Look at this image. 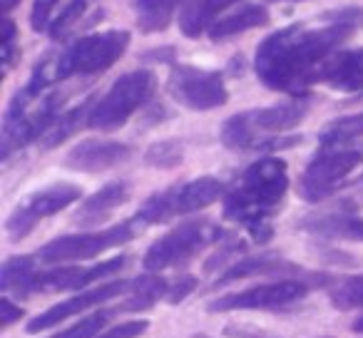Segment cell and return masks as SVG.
Wrapping results in <instances>:
<instances>
[{
  "label": "cell",
  "instance_id": "603a6c76",
  "mask_svg": "<svg viewBox=\"0 0 363 338\" xmlns=\"http://www.w3.org/2000/svg\"><path fill=\"white\" fill-rule=\"evenodd\" d=\"M35 259L30 257H13L3 264L0 271V288L3 293H18V296H33V281H35Z\"/></svg>",
  "mask_w": 363,
  "mask_h": 338
},
{
  "label": "cell",
  "instance_id": "e0dca14e",
  "mask_svg": "<svg viewBox=\"0 0 363 338\" xmlns=\"http://www.w3.org/2000/svg\"><path fill=\"white\" fill-rule=\"evenodd\" d=\"M318 82L343 92L363 90V47L333 52L318 70Z\"/></svg>",
  "mask_w": 363,
  "mask_h": 338
},
{
  "label": "cell",
  "instance_id": "7a4b0ae2",
  "mask_svg": "<svg viewBox=\"0 0 363 338\" xmlns=\"http://www.w3.org/2000/svg\"><path fill=\"white\" fill-rule=\"evenodd\" d=\"M289 189L286 162L279 157H264L244 169L239 182L224 199V217L249 229L259 244L274 234L272 217Z\"/></svg>",
  "mask_w": 363,
  "mask_h": 338
},
{
  "label": "cell",
  "instance_id": "44dd1931",
  "mask_svg": "<svg viewBox=\"0 0 363 338\" xmlns=\"http://www.w3.org/2000/svg\"><path fill=\"white\" fill-rule=\"evenodd\" d=\"M272 274H303L298 266H294V264L284 261V259L279 257H252V259H242V261H237L234 266H229L227 271H224V276H219L217 281H214V288L219 286H227V283L232 281H239V278H249V276H272Z\"/></svg>",
  "mask_w": 363,
  "mask_h": 338
},
{
  "label": "cell",
  "instance_id": "7c38bea8",
  "mask_svg": "<svg viewBox=\"0 0 363 338\" xmlns=\"http://www.w3.org/2000/svg\"><path fill=\"white\" fill-rule=\"evenodd\" d=\"M169 95L179 105L189 110H214V107L227 105L229 92L219 72L199 70V67L177 65L169 75Z\"/></svg>",
  "mask_w": 363,
  "mask_h": 338
},
{
  "label": "cell",
  "instance_id": "8992f818",
  "mask_svg": "<svg viewBox=\"0 0 363 338\" xmlns=\"http://www.w3.org/2000/svg\"><path fill=\"white\" fill-rule=\"evenodd\" d=\"M57 120V97L55 95H33L21 90L13 100L3 125V157H11L13 150L30 145L33 140L48 135Z\"/></svg>",
  "mask_w": 363,
  "mask_h": 338
},
{
  "label": "cell",
  "instance_id": "8d00e7d4",
  "mask_svg": "<svg viewBox=\"0 0 363 338\" xmlns=\"http://www.w3.org/2000/svg\"><path fill=\"white\" fill-rule=\"evenodd\" d=\"M18 3H21V0H0V8H3V13H11Z\"/></svg>",
  "mask_w": 363,
  "mask_h": 338
},
{
  "label": "cell",
  "instance_id": "8fae6325",
  "mask_svg": "<svg viewBox=\"0 0 363 338\" xmlns=\"http://www.w3.org/2000/svg\"><path fill=\"white\" fill-rule=\"evenodd\" d=\"M82 197V189L77 184L70 182H57L50 187L40 189V192H33L21 207H16V212L8 217L6 229L11 234V239H23L38 227V222L52 217V214L67 209L72 202Z\"/></svg>",
  "mask_w": 363,
  "mask_h": 338
},
{
  "label": "cell",
  "instance_id": "7402d4cb",
  "mask_svg": "<svg viewBox=\"0 0 363 338\" xmlns=\"http://www.w3.org/2000/svg\"><path fill=\"white\" fill-rule=\"evenodd\" d=\"M269 23V11L264 6H244L239 13L227 18H219L212 28H209V38L212 40H224V38L239 35L252 28H262Z\"/></svg>",
  "mask_w": 363,
  "mask_h": 338
},
{
  "label": "cell",
  "instance_id": "4316f807",
  "mask_svg": "<svg viewBox=\"0 0 363 338\" xmlns=\"http://www.w3.org/2000/svg\"><path fill=\"white\" fill-rule=\"evenodd\" d=\"M363 137V112L358 115H348L341 117V120H333L326 130L321 132V147H338L343 142H351Z\"/></svg>",
  "mask_w": 363,
  "mask_h": 338
},
{
  "label": "cell",
  "instance_id": "6da1fadb",
  "mask_svg": "<svg viewBox=\"0 0 363 338\" xmlns=\"http://www.w3.org/2000/svg\"><path fill=\"white\" fill-rule=\"evenodd\" d=\"M351 33V23L326 28H284L259 45L254 70L269 90L301 95L308 85L318 82L321 65Z\"/></svg>",
  "mask_w": 363,
  "mask_h": 338
},
{
  "label": "cell",
  "instance_id": "9a60e30c",
  "mask_svg": "<svg viewBox=\"0 0 363 338\" xmlns=\"http://www.w3.org/2000/svg\"><path fill=\"white\" fill-rule=\"evenodd\" d=\"M132 157V147L125 142H112V140H87L72 147L65 157V164L77 172H107L112 167L122 164Z\"/></svg>",
  "mask_w": 363,
  "mask_h": 338
},
{
  "label": "cell",
  "instance_id": "d590c367",
  "mask_svg": "<svg viewBox=\"0 0 363 338\" xmlns=\"http://www.w3.org/2000/svg\"><path fill=\"white\" fill-rule=\"evenodd\" d=\"M23 316V308L16 306L8 296H3V313H0V326L3 328H11L16 321H21Z\"/></svg>",
  "mask_w": 363,
  "mask_h": 338
},
{
  "label": "cell",
  "instance_id": "3957f363",
  "mask_svg": "<svg viewBox=\"0 0 363 338\" xmlns=\"http://www.w3.org/2000/svg\"><path fill=\"white\" fill-rule=\"evenodd\" d=\"M308 102L294 100L262 110L239 112L222 127V142L229 150H264L281 132H289L306 117Z\"/></svg>",
  "mask_w": 363,
  "mask_h": 338
},
{
  "label": "cell",
  "instance_id": "4fadbf2b",
  "mask_svg": "<svg viewBox=\"0 0 363 338\" xmlns=\"http://www.w3.org/2000/svg\"><path fill=\"white\" fill-rule=\"evenodd\" d=\"M313 283L303 278H281L274 283H262V286L247 288L239 293H227L209 303V311H237V308H284L301 301Z\"/></svg>",
  "mask_w": 363,
  "mask_h": 338
},
{
  "label": "cell",
  "instance_id": "83f0119b",
  "mask_svg": "<svg viewBox=\"0 0 363 338\" xmlns=\"http://www.w3.org/2000/svg\"><path fill=\"white\" fill-rule=\"evenodd\" d=\"M182 157H184V152H182V145L177 140L155 142V145L145 152V162L150 167H157V169H172V167L179 164Z\"/></svg>",
  "mask_w": 363,
  "mask_h": 338
},
{
  "label": "cell",
  "instance_id": "5b68a950",
  "mask_svg": "<svg viewBox=\"0 0 363 338\" xmlns=\"http://www.w3.org/2000/svg\"><path fill=\"white\" fill-rule=\"evenodd\" d=\"M152 90H155V75L150 70L127 72L120 80H115V85L105 92V97H100L92 105L87 127L102 132L117 130L145 105Z\"/></svg>",
  "mask_w": 363,
  "mask_h": 338
},
{
  "label": "cell",
  "instance_id": "d6986e66",
  "mask_svg": "<svg viewBox=\"0 0 363 338\" xmlns=\"http://www.w3.org/2000/svg\"><path fill=\"white\" fill-rule=\"evenodd\" d=\"M237 0H184L179 13V28L187 38H199L217 23L219 13L227 11Z\"/></svg>",
  "mask_w": 363,
  "mask_h": 338
},
{
  "label": "cell",
  "instance_id": "52a82bcc",
  "mask_svg": "<svg viewBox=\"0 0 363 338\" xmlns=\"http://www.w3.org/2000/svg\"><path fill=\"white\" fill-rule=\"evenodd\" d=\"M130 47L127 30H107L85 35L72 43L55 62V80H65L70 75H95L112 67Z\"/></svg>",
  "mask_w": 363,
  "mask_h": 338
},
{
  "label": "cell",
  "instance_id": "4dcf8cb0",
  "mask_svg": "<svg viewBox=\"0 0 363 338\" xmlns=\"http://www.w3.org/2000/svg\"><path fill=\"white\" fill-rule=\"evenodd\" d=\"M82 13H85V0H70V3L60 11V16L55 18V23L50 26V35L55 38V40L62 38L77 21H80Z\"/></svg>",
  "mask_w": 363,
  "mask_h": 338
},
{
  "label": "cell",
  "instance_id": "e575fe53",
  "mask_svg": "<svg viewBox=\"0 0 363 338\" xmlns=\"http://www.w3.org/2000/svg\"><path fill=\"white\" fill-rule=\"evenodd\" d=\"M239 252H244V244H239V242L227 244V247H222L217 254H214L212 259H209L207 266H204V269H207V271H214V269H217V266H224V264H227L232 257H237Z\"/></svg>",
  "mask_w": 363,
  "mask_h": 338
},
{
  "label": "cell",
  "instance_id": "484cf974",
  "mask_svg": "<svg viewBox=\"0 0 363 338\" xmlns=\"http://www.w3.org/2000/svg\"><path fill=\"white\" fill-rule=\"evenodd\" d=\"M90 110H92V100L82 102V105L72 107V110H67L65 115H60L55 120V125L48 130L45 140H43V145L50 150V147H57L60 142H65L67 137L72 135V132L77 130V127L82 125V122H87V117H90Z\"/></svg>",
  "mask_w": 363,
  "mask_h": 338
},
{
  "label": "cell",
  "instance_id": "2e32d148",
  "mask_svg": "<svg viewBox=\"0 0 363 338\" xmlns=\"http://www.w3.org/2000/svg\"><path fill=\"white\" fill-rule=\"evenodd\" d=\"M127 286H130L127 281H110V283H105V286H100V288H90V291L77 293V296L67 298V301L57 303V306L48 308L45 313H40V316L33 318V321L28 323V333L48 331V328L57 326L60 321L75 316V313H82V311H87V308L97 306V303L110 301V298L120 296V293H125Z\"/></svg>",
  "mask_w": 363,
  "mask_h": 338
},
{
  "label": "cell",
  "instance_id": "ba28073f",
  "mask_svg": "<svg viewBox=\"0 0 363 338\" xmlns=\"http://www.w3.org/2000/svg\"><path fill=\"white\" fill-rule=\"evenodd\" d=\"M224 237V232L219 227H214L207 219L199 222H184L177 229L167 232L162 239H157L145 254V269L152 274L164 271L169 266H179L187 264L197 257L199 252H204L207 247H212L214 242Z\"/></svg>",
  "mask_w": 363,
  "mask_h": 338
},
{
  "label": "cell",
  "instance_id": "1f68e13d",
  "mask_svg": "<svg viewBox=\"0 0 363 338\" xmlns=\"http://www.w3.org/2000/svg\"><path fill=\"white\" fill-rule=\"evenodd\" d=\"M57 0H35L33 3V13H30V28L35 33L45 30L48 23H50V16H52V8H55Z\"/></svg>",
  "mask_w": 363,
  "mask_h": 338
},
{
  "label": "cell",
  "instance_id": "277c9868",
  "mask_svg": "<svg viewBox=\"0 0 363 338\" xmlns=\"http://www.w3.org/2000/svg\"><path fill=\"white\" fill-rule=\"evenodd\" d=\"M222 194H224V184L214 177H199L192 179V182L174 184V187L152 194L142 204L140 212H137V219L142 224H164L174 217L199 212V209L219 202Z\"/></svg>",
  "mask_w": 363,
  "mask_h": 338
},
{
  "label": "cell",
  "instance_id": "f546056e",
  "mask_svg": "<svg viewBox=\"0 0 363 338\" xmlns=\"http://www.w3.org/2000/svg\"><path fill=\"white\" fill-rule=\"evenodd\" d=\"M112 311H100V313H92V316H85L80 318L77 323H72L70 328L60 331L57 336H50V338H97L105 328V323L110 321Z\"/></svg>",
  "mask_w": 363,
  "mask_h": 338
},
{
  "label": "cell",
  "instance_id": "d4e9b609",
  "mask_svg": "<svg viewBox=\"0 0 363 338\" xmlns=\"http://www.w3.org/2000/svg\"><path fill=\"white\" fill-rule=\"evenodd\" d=\"M182 0H135L137 23L145 33H162L169 28Z\"/></svg>",
  "mask_w": 363,
  "mask_h": 338
},
{
  "label": "cell",
  "instance_id": "f1b7e54d",
  "mask_svg": "<svg viewBox=\"0 0 363 338\" xmlns=\"http://www.w3.org/2000/svg\"><path fill=\"white\" fill-rule=\"evenodd\" d=\"M331 303L336 308H341V311H348V308H363V274L338 283L331 293Z\"/></svg>",
  "mask_w": 363,
  "mask_h": 338
},
{
  "label": "cell",
  "instance_id": "ac0fdd59",
  "mask_svg": "<svg viewBox=\"0 0 363 338\" xmlns=\"http://www.w3.org/2000/svg\"><path fill=\"white\" fill-rule=\"evenodd\" d=\"M127 199H130V184L127 182L120 179V182L105 184L100 192H95L92 197H87L85 202H82V207L77 209V214H75V222L82 224V227L100 224L102 219L110 217L117 207H122Z\"/></svg>",
  "mask_w": 363,
  "mask_h": 338
},
{
  "label": "cell",
  "instance_id": "cb8c5ba5",
  "mask_svg": "<svg viewBox=\"0 0 363 338\" xmlns=\"http://www.w3.org/2000/svg\"><path fill=\"white\" fill-rule=\"evenodd\" d=\"M167 291H169V283L162 276H157L152 271L142 274L140 278H135L130 283V298L120 308H125V311H145V308L155 306L160 298H164Z\"/></svg>",
  "mask_w": 363,
  "mask_h": 338
},
{
  "label": "cell",
  "instance_id": "836d02e7",
  "mask_svg": "<svg viewBox=\"0 0 363 338\" xmlns=\"http://www.w3.org/2000/svg\"><path fill=\"white\" fill-rule=\"evenodd\" d=\"M194 288H197V278H194V276H182L179 281H174L169 286V291H167V301H169V303L184 301V298H187Z\"/></svg>",
  "mask_w": 363,
  "mask_h": 338
},
{
  "label": "cell",
  "instance_id": "9c48e42d",
  "mask_svg": "<svg viewBox=\"0 0 363 338\" xmlns=\"http://www.w3.org/2000/svg\"><path fill=\"white\" fill-rule=\"evenodd\" d=\"M137 224L140 219L132 222L115 224L110 229L102 232H90V234H70V237L52 239L50 244L38 252V259L45 264H72V261H87V259L97 257V254L107 252V249L122 247V244L132 242L137 234Z\"/></svg>",
  "mask_w": 363,
  "mask_h": 338
},
{
  "label": "cell",
  "instance_id": "30bf717a",
  "mask_svg": "<svg viewBox=\"0 0 363 338\" xmlns=\"http://www.w3.org/2000/svg\"><path fill=\"white\" fill-rule=\"evenodd\" d=\"M363 162V150H341V147H323L321 154L311 159L301 177V197L308 202L328 197L336 192L338 182Z\"/></svg>",
  "mask_w": 363,
  "mask_h": 338
},
{
  "label": "cell",
  "instance_id": "74e56055",
  "mask_svg": "<svg viewBox=\"0 0 363 338\" xmlns=\"http://www.w3.org/2000/svg\"><path fill=\"white\" fill-rule=\"evenodd\" d=\"M353 331L363 333V313H361V316H358V318H356V321H353Z\"/></svg>",
  "mask_w": 363,
  "mask_h": 338
},
{
  "label": "cell",
  "instance_id": "ffe728a7",
  "mask_svg": "<svg viewBox=\"0 0 363 338\" xmlns=\"http://www.w3.org/2000/svg\"><path fill=\"white\" fill-rule=\"evenodd\" d=\"M301 229L318 237L328 239H351V242H363V219L351 212H331L321 214L301 222Z\"/></svg>",
  "mask_w": 363,
  "mask_h": 338
},
{
  "label": "cell",
  "instance_id": "5bb4252c",
  "mask_svg": "<svg viewBox=\"0 0 363 338\" xmlns=\"http://www.w3.org/2000/svg\"><path fill=\"white\" fill-rule=\"evenodd\" d=\"M125 264H127L125 257H117L110 259V261L95 264L90 269L62 266V269H52V271H38L35 281H33V296L45 291H80V288L110 276V274H120L125 269Z\"/></svg>",
  "mask_w": 363,
  "mask_h": 338
},
{
  "label": "cell",
  "instance_id": "d6a6232c",
  "mask_svg": "<svg viewBox=\"0 0 363 338\" xmlns=\"http://www.w3.org/2000/svg\"><path fill=\"white\" fill-rule=\"evenodd\" d=\"M150 328V323L145 321V318H140V321H127V323H120L117 328H112V331H105L100 333L97 338H137L142 336V333Z\"/></svg>",
  "mask_w": 363,
  "mask_h": 338
}]
</instances>
